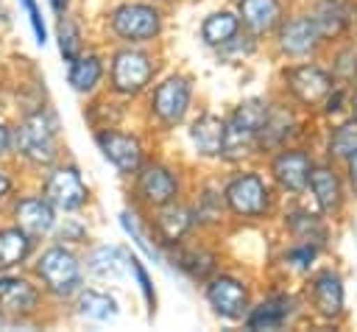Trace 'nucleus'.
I'll list each match as a JSON object with an SVG mask.
<instances>
[{
    "mask_svg": "<svg viewBox=\"0 0 357 332\" xmlns=\"http://www.w3.org/2000/svg\"><path fill=\"white\" fill-rule=\"evenodd\" d=\"M268 103L265 100H259V98H251V100H243L237 109H234V114H231V120H229V126H234V128H240V131H245V134H251L254 139L259 137V128L265 126V120H268Z\"/></svg>",
    "mask_w": 357,
    "mask_h": 332,
    "instance_id": "obj_25",
    "label": "nucleus"
},
{
    "mask_svg": "<svg viewBox=\"0 0 357 332\" xmlns=\"http://www.w3.org/2000/svg\"><path fill=\"white\" fill-rule=\"evenodd\" d=\"M312 22L321 36H337L357 22V6L349 0H318Z\"/></svg>",
    "mask_w": 357,
    "mask_h": 332,
    "instance_id": "obj_12",
    "label": "nucleus"
},
{
    "mask_svg": "<svg viewBox=\"0 0 357 332\" xmlns=\"http://www.w3.org/2000/svg\"><path fill=\"white\" fill-rule=\"evenodd\" d=\"M137 190L142 195L145 204L151 206H165L176 198L178 193V181L173 176V170L162 167V165H148L142 173H139V181H137Z\"/></svg>",
    "mask_w": 357,
    "mask_h": 332,
    "instance_id": "obj_11",
    "label": "nucleus"
},
{
    "mask_svg": "<svg viewBox=\"0 0 357 332\" xmlns=\"http://www.w3.org/2000/svg\"><path fill=\"white\" fill-rule=\"evenodd\" d=\"M45 198L53 204V209L75 212L86 204L89 190L81 181V173L75 167H56L45 181Z\"/></svg>",
    "mask_w": 357,
    "mask_h": 332,
    "instance_id": "obj_5",
    "label": "nucleus"
},
{
    "mask_svg": "<svg viewBox=\"0 0 357 332\" xmlns=\"http://www.w3.org/2000/svg\"><path fill=\"white\" fill-rule=\"evenodd\" d=\"M8 148H11V131H8V128L0 123V156H3Z\"/></svg>",
    "mask_w": 357,
    "mask_h": 332,
    "instance_id": "obj_35",
    "label": "nucleus"
},
{
    "mask_svg": "<svg viewBox=\"0 0 357 332\" xmlns=\"http://www.w3.org/2000/svg\"><path fill=\"white\" fill-rule=\"evenodd\" d=\"M312 187V195L318 201V206L324 212H337L340 209V201H343V190H340V181L337 176L329 170V167H315L310 170V181Z\"/></svg>",
    "mask_w": 357,
    "mask_h": 332,
    "instance_id": "obj_20",
    "label": "nucleus"
},
{
    "mask_svg": "<svg viewBox=\"0 0 357 332\" xmlns=\"http://www.w3.org/2000/svg\"><path fill=\"white\" fill-rule=\"evenodd\" d=\"M0 324H3V318H0Z\"/></svg>",
    "mask_w": 357,
    "mask_h": 332,
    "instance_id": "obj_40",
    "label": "nucleus"
},
{
    "mask_svg": "<svg viewBox=\"0 0 357 332\" xmlns=\"http://www.w3.org/2000/svg\"><path fill=\"white\" fill-rule=\"evenodd\" d=\"M78 312L89 321H112L117 315V304L112 296L98 293V290H84L78 296Z\"/></svg>",
    "mask_w": 357,
    "mask_h": 332,
    "instance_id": "obj_27",
    "label": "nucleus"
},
{
    "mask_svg": "<svg viewBox=\"0 0 357 332\" xmlns=\"http://www.w3.org/2000/svg\"><path fill=\"white\" fill-rule=\"evenodd\" d=\"M8 187H11V181H8V176H6L3 170H0V198H3L6 193H8Z\"/></svg>",
    "mask_w": 357,
    "mask_h": 332,
    "instance_id": "obj_37",
    "label": "nucleus"
},
{
    "mask_svg": "<svg viewBox=\"0 0 357 332\" xmlns=\"http://www.w3.org/2000/svg\"><path fill=\"white\" fill-rule=\"evenodd\" d=\"M14 218H17V226L31 240L47 234L56 223V212H53V204L47 198H22V201H17Z\"/></svg>",
    "mask_w": 357,
    "mask_h": 332,
    "instance_id": "obj_13",
    "label": "nucleus"
},
{
    "mask_svg": "<svg viewBox=\"0 0 357 332\" xmlns=\"http://www.w3.org/2000/svg\"><path fill=\"white\" fill-rule=\"evenodd\" d=\"M98 145L103 156L120 170V173H137L142 165V145L137 137L120 134V131H100Z\"/></svg>",
    "mask_w": 357,
    "mask_h": 332,
    "instance_id": "obj_8",
    "label": "nucleus"
},
{
    "mask_svg": "<svg viewBox=\"0 0 357 332\" xmlns=\"http://www.w3.org/2000/svg\"><path fill=\"white\" fill-rule=\"evenodd\" d=\"M329 151L335 156H351L357 151V120L343 123V126L335 128V134L329 139Z\"/></svg>",
    "mask_w": 357,
    "mask_h": 332,
    "instance_id": "obj_29",
    "label": "nucleus"
},
{
    "mask_svg": "<svg viewBox=\"0 0 357 332\" xmlns=\"http://www.w3.org/2000/svg\"><path fill=\"white\" fill-rule=\"evenodd\" d=\"M100 75H103V64H100V59L98 56H75L73 61H70V84H73V89H78V92H92L95 86H98V81H100Z\"/></svg>",
    "mask_w": 357,
    "mask_h": 332,
    "instance_id": "obj_26",
    "label": "nucleus"
},
{
    "mask_svg": "<svg viewBox=\"0 0 357 332\" xmlns=\"http://www.w3.org/2000/svg\"><path fill=\"white\" fill-rule=\"evenodd\" d=\"M290 315H293V301L287 296H276V299L262 301L248 315V326L251 329H279Z\"/></svg>",
    "mask_w": 357,
    "mask_h": 332,
    "instance_id": "obj_22",
    "label": "nucleus"
},
{
    "mask_svg": "<svg viewBox=\"0 0 357 332\" xmlns=\"http://www.w3.org/2000/svg\"><path fill=\"white\" fill-rule=\"evenodd\" d=\"M240 17L248 31L268 33L279 25L282 6H279V0H240Z\"/></svg>",
    "mask_w": 357,
    "mask_h": 332,
    "instance_id": "obj_17",
    "label": "nucleus"
},
{
    "mask_svg": "<svg viewBox=\"0 0 357 332\" xmlns=\"http://www.w3.org/2000/svg\"><path fill=\"white\" fill-rule=\"evenodd\" d=\"M310 170H312V165H310L307 153H301V151H282L273 159V176L290 193H301L307 187Z\"/></svg>",
    "mask_w": 357,
    "mask_h": 332,
    "instance_id": "obj_15",
    "label": "nucleus"
},
{
    "mask_svg": "<svg viewBox=\"0 0 357 332\" xmlns=\"http://www.w3.org/2000/svg\"><path fill=\"white\" fill-rule=\"evenodd\" d=\"M86 262H89V271L95 276H120V265L126 262V257L117 248L103 246V248H95Z\"/></svg>",
    "mask_w": 357,
    "mask_h": 332,
    "instance_id": "obj_28",
    "label": "nucleus"
},
{
    "mask_svg": "<svg viewBox=\"0 0 357 332\" xmlns=\"http://www.w3.org/2000/svg\"><path fill=\"white\" fill-rule=\"evenodd\" d=\"M50 6H53V11H56V14H64V8H67V0H50Z\"/></svg>",
    "mask_w": 357,
    "mask_h": 332,
    "instance_id": "obj_38",
    "label": "nucleus"
},
{
    "mask_svg": "<svg viewBox=\"0 0 357 332\" xmlns=\"http://www.w3.org/2000/svg\"><path fill=\"white\" fill-rule=\"evenodd\" d=\"M36 273L42 279V285L53 293V296H73L81 285V265L75 259L73 251H67L64 246H53L47 251H42L39 262H36Z\"/></svg>",
    "mask_w": 357,
    "mask_h": 332,
    "instance_id": "obj_2",
    "label": "nucleus"
},
{
    "mask_svg": "<svg viewBox=\"0 0 357 332\" xmlns=\"http://www.w3.org/2000/svg\"><path fill=\"white\" fill-rule=\"evenodd\" d=\"M151 106H153V114L159 117V123L176 126L187 114V106H190V84H187V78L173 75V78L162 81L156 86L153 98H151Z\"/></svg>",
    "mask_w": 357,
    "mask_h": 332,
    "instance_id": "obj_7",
    "label": "nucleus"
},
{
    "mask_svg": "<svg viewBox=\"0 0 357 332\" xmlns=\"http://www.w3.org/2000/svg\"><path fill=\"white\" fill-rule=\"evenodd\" d=\"M349 179H351V187L357 193V151L349 156Z\"/></svg>",
    "mask_w": 357,
    "mask_h": 332,
    "instance_id": "obj_36",
    "label": "nucleus"
},
{
    "mask_svg": "<svg viewBox=\"0 0 357 332\" xmlns=\"http://www.w3.org/2000/svg\"><path fill=\"white\" fill-rule=\"evenodd\" d=\"M290 257H293V259H298L296 265H301V268H307V265H310V259L315 257V248H312V246H304V248H298V251H293Z\"/></svg>",
    "mask_w": 357,
    "mask_h": 332,
    "instance_id": "obj_34",
    "label": "nucleus"
},
{
    "mask_svg": "<svg viewBox=\"0 0 357 332\" xmlns=\"http://www.w3.org/2000/svg\"><path fill=\"white\" fill-rule=\"evenodd\" d=\"M321 33L312 22V17H296L290 22L282 25L279 31V47L287 53V56H307L315 50Z\"/></svg>",
    "mask_w": 357,
    "mask_h": 332,
    "instance_id": "obj_14",
    "label": "nucleus"
},
{
    "mask_svg": "<svg viewBox=\"0 0 357 332\" xmlns=\"http://www.w3.org/2000/svg\"><path fill=\"white\" fill-rule=\"evenodd\" d=\"M284 78H287L290 92H293L301 103H318V100H324V98L332 92V78H329L324 70L312 67V64L293 67V70L284 73Z\"/></svg>",
    "mask_w": 357,
    "mask_h": 332,
    "instance_id": "obj_9",
    "label": "nucleus"
},
{
    "mask_svg": "<svg viewBox=\"0 0 357 332\" xmlns=\"http://www.w3.org/2000/svg\"><path fill=\"white\" fill-rule=\"evenodd\" d=\"M312 299H315V307L321 315L326 318H337L343 312V285H340V276L332 273V271H324L315 285H312Z\"/></svg>",
    "mask_w": 357,
    "mask_h": 332,
    "instance_id": "obj_19",
    "label": "nucleus"
},
{
    "mask_svg": "<svg viewBox=\"0 0 357 332\" xmlns=\"http://www.w3.org/2000/svg\"><path fill=\"white\" fill-rule=\"evenodd\" d=\"M237 28H240V20L231 14V11H215L204 20L201 25V36L206 45H215V47H223L229 39L237 36Z\"/></svg>",
    "mask_w": 357,
    "mask_h": 332,
    "instance_id": "obj_24",
    "label": "nucleus"
},
{
    "mask_svg": "<svg viewBox=\"0 0 357 332\" xmlns=\"http://www.w3.org/2000/svg\"><path fill=\"white\" fill-rule=\"evenodd\" d=\"M56 120H53V114H47V112H33V114H28L20 126H17V131L11 134V142L17 145V151L28 159V162H33V165H50L53 159H56V148H59V142H56Z\"/></svg>",
    "mask_w": 357,
    "mask_h": 332,
    "instance_id": "obj_1",
    "label": "nucleus"
},
{
    "mask_svg": "<svg viewBox=\"0 0 357 332\" xmlns=\"http://www.w3.org/2000/svg\"><path fill=\"white\" fill-rule=\"evenodd\" d=\"M153 78V59L142 50H120L112 61V86L120 95H137Z\"/></svg>",
    "mask_w": 357,
    "mask_h": 332,
    "instance_id": "obj_4",
    "label": "nucleus"
},
{
    "mask_svg": "<svg viewBox=\"0 0 357 332\" xmlns=\"http://www.w3.org/2000/svg\"><path fill=\"white\" fill-rule=\"evenodd\" d=\"M59 47H61V56L67 61H73L75 56H81V39H78V28L75 22H61L59 25Z\"/></svg>",
    "mask_w": 357,
    "mask_h": 332,
    "instance_id": "obj_31",
    "label": "nucleus"
},
{
    "mask_svg": "<svg viewBox=\"0 0 357 332\" xmlns=\"http://www.w3.org/2000/svg\"><path fill=\"white\" fill-rule=\"evenodd\" d=\"M112 31L126 42H148L162 31V17L153 6L126 3L112 14Z\"/></svg>",
    "mask_w": 357,
    "mask_h": 332,
    "instance_id": "obj_3",
    "label": "nucleus"
},
{
    "mask_svg": "<svg viewBox=\"0 0 357 332\" xmlns=\"http://www.w3.org/2000/svg\"><path fill=\"white\" fill-rule=\"evenodd\" d=\"M223 134H226V123L215 114H201L190 128V139L204 156H218L223 151Z\"/></svg>",
    "mask_w": 357,
    "mask_h": 332,
    "instance_id": "obj_18",
    "label": "nucleus"
},
{
    "mask_svg": "<svg viewBox=\"0 0 357 332\" xmlns=\"http://www.w3.org/2000/svg\"><path fill=\"white\" fill-rule=\"evenodd\" d=\"M206 301L215 307L218 315H223V318H240L245 312V307H248V290L237 279L220 276V279H212L209 282Z\"/></svg>",
    "mask_w": 357,
    "mask_h": 332,
    "instance_id": "obj_10",
    "label": "nucleus"
},
{
    "mask_svg": "<svg viewBox=\"0 0 357 332\" xmlns=\"http://www.w3.org/2000/svg\"><path fill=\"white\" fill-rule=\"evenodd\" d=\"M20 3H22L25 14H28V22H31V28H33V33H36V42H39V45H45V39H47V31H45L42 14H39V8H36V0H20Z\"/></svg>",
    "mask_w": 357,
    "mask_h": 332,
    "instance_id": "obj_32",
    "label": "nucleus"
},
{
    "mask_svg": "<svg viewBox=\"0 0 357 332\" xmlns=\"http://www.w3.org/2000/svg\"><path fill=\"white\" fill-rule=\"evenodd\" d=\"M178 265L190 273V276H198V279H204L212 268H215V257L212 254H206V251H187V254H181L178 257Z\"/></svg>",
    "mask_w": 357,
    "mask_h": 332,
    "instance_id": "obj_30",
    "label": "nucleus"
},
{
    "mask_svg": "<svg viewBox=\"0 0 357 332\" xmlns=\"http://www.w3.org/2000/svg\"><path fill=\"white\" fill-rule=\"evenodd\" d=\"M28 254H31V237L20 226L0 229V271L20 265Z\"/></svg>",
    "mask_w": 357,
    "mask_h": 332,
    "instance_id": "obj_23",
    "label": "nucleus"
},
{
    "mask_svg": "<svg viewBox=\"0 0 357 332\" xmlns=\"http://www.w3.org/2000/svg\"><path fill=\"white\" fill-rule=\"evenodd\" d=\"M351 112H354V120H357V92H354V100H351Z\"/></svg>",
    "mask_w": 357,
    "mask_h": 332,
    "instance_id": "obj_39",
    "label": "nucleus"
},
{
    "mask_svg": "<svg viewBox=\"0 0 357 332\" xmlns=\"http://www.w3.org/2000/svg\"><path fill=\"white\" fill-rule=\"evenodd\" d=\"M126 262H128V265H131V271L137 273V282H139V290H142V296H145V301H148V304H151V310H153V301H156V299H153V287H151V279H148V271H145V268L139 265V259H137V257H131V259H126Z\"/></svg>",
    "mask_w": 357,
    "mask_h": 332,
    "instance_id": "obj_33",
    "label": "nucleus"
},
{
    "mask_svg": "<svg viewBox=\"0 0 357 332\" xmlns=\"http://www.w3.org/2000/svg\"><path fill=\"white\" fill-rule=\"evenodd\" d=\"M192 226V212L184 206H176L173 201L162 206V212L156 215V234L162 237V243H178Z\"/></svg>",
    "mask_w": 357,
    "mask_h": 332,
    "instance_id": "obj_21",
    "label": "nucleus"
},
{
    "mask_svg": "<svg viewBox=\"0 0 357 332\" xmlns=\"http://www.w3.org/2000/svg\"><path fill=\"white\" fill-rule=\"evenodd\" d=\"M39 307V290L25 279H0V312L28 315Z\"/></svg>",
    "mask_w": 357,
    "mask_h": 332,
    "instance_id": "obj_16",
    "label": "nucleus"
},
{
    "mask_svg": "<svg viewBox=\"0 0 357 332\" xmlns=\"http://www.w3.org/2000/svg\"><path fill=\"white\" fill-rule=\"evenodd\" d=\"M268 187L257 173L237 176L226 187V204L231 206V212L243 218H259L268 209Z\"/></svg>",
    "mask_w": 357,
    "mask_h": 332,
    "instance_id": "obj_6",
    "label": "nucleus"
}]
</instances>
